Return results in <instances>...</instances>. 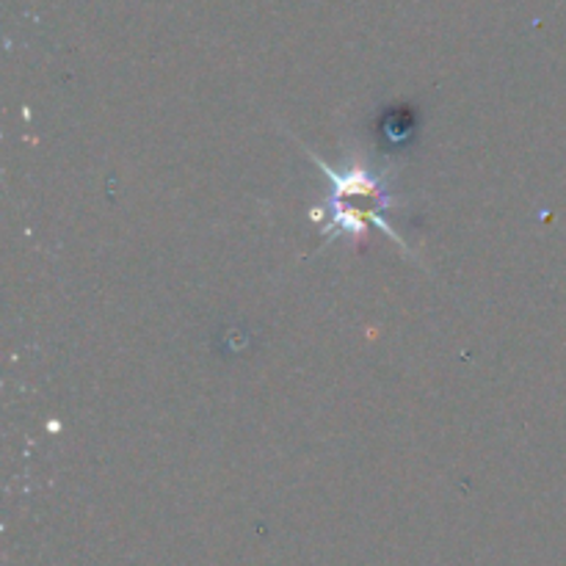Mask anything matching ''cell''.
Wrapping results in <instances>:
<instances>
[{"label":"cell","instance_id":"cell-1","mask_svg":"<svg viewBox=\"0 0 566 566\" xmlns=\"http://www.w3.org/2000/svg\"><path fill=\"white\" fill-rule=\"evenodd\" d=\"M318 160V158H315ZM321 169H324L326 180H329L332 186V199H370V202H385L390 205V197H387V188L385 182L379 180V177L374 175V171L368 169V166L363 164V160H348V166L343 171L337 169H329V166L324 164V160H318ZM365 221H370V224L381 227V230L387 232V235L392 238V241H398L396 232L390 230L387 224H381L376 216H370L365 208H354V205H343V202H335L329 208V224H326L324 235H332V232H346V235H357L363 238L365 235Z\"/></svg>","mask_w":566,"mask_h":566}]
</instances>
